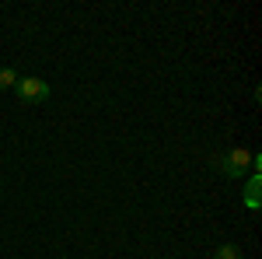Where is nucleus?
<instances>
[{"label": "nucleus", "instance_id": "2", "mask_svg": "<svg viewBox=\"0 0 262 259\" xmlns=\"http://www.w3.org/2000/svg\"><path fill=\"white\" fill-rule=\"evenodd\" d=\"M14 91H18V98L25 102V105H46L49 95H53V88H49L42 77H18Z\"/></svg>", "mask_w": 262, "mask_h": 259}, {"label": "nucleus", "instance_id": "4", "mask_svg": "<svg viewBox=\"0 0 262 259\" xmlns=\"http://www.w3.org/2000/svg\"><path fill=\"white\" fill-rule=\"evenodd\" d=\"M18 84V70L14 67H0V91H11Z\"/></svg>", "mask_w": 262, "mask_h": 259}, {"label": "nucleus", "instance_id": "1", "mask_svg": "<svg viewBox=\"0 0 262 259\" xmlns=\"http://www.w3.org/2000/svg\"><path fill=\"white\" fill-rule=\"evenodd\" d=\"M252 158L255 154H248L245 147H231V151H224V154L213 158V168L221 172L224 179H242V175L252 172Z\"/></svg>", "mask_w": 262, "mask_h": 259}, {"label": "nucleus", "instance_id": "3", "mask_svg": "<svg viewBox=\"0 0 262 259\" xmlns=\"http://www.w3.org/2000/svg\"><path fill=\"white\" fill-rule=\"evenodd\" d=\"M213 259H242V249L234 245V242H224L213 249Z\"/></svg>", "mask_w": 262, "mask_h": 259}, {"label": "nucleus", "instance_id": "5", "mask_svg": "<svg viewBox=\"0 0 262 259\" xmlns=\"http://www.w3.org/2000/svg\"><path fill=\"white\" fill-rule=\"evenodd\" d=\"M248 210H259V175H252V182H248Z\"/></svg>", "mask_w": 262, "mask_h": 259}]
</instances>
